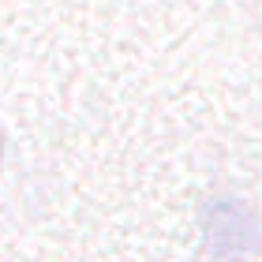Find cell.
Instances as JSON below:
<instances>
[{
	"label": "cell",
	"instance_id": "6da1fadb",
	"mask_svg": "<svg viewBox=\"0 0 262 262\" xmlns=\"http://www.w3.org/2000/svg\"><path fill=\"white\" fill-rule=\"evenodd\" d=\"M0 158H4V139H0Z\"/></svg>",
	"mask_w": 262,
	"mask_h": 262
}]
</instances>
